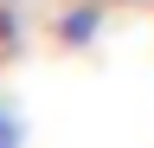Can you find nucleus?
<instances>
[{
	"label": "nucleus",
	"mask_w": 154,
	"mask_h": 148,
	"mask_svg": "<svg viewBox=\"0 0 154 148\" xmlns=\"http://www.w3.org/2000/svg\"><path fill=\"white\" fill-rule=\"evenodd\" d=\"M90 32H96V13H90V7H77V13H64V39H71V45H84Z\"/></svg>",
	"instance_id": "nucleus-1"
},
{
	"label": "nucleus",
	"mask_w": 154,
	"mask_h": 148,
	"mask_svg": "<svg viewBox=\"0 0 154 148\" xmlns=\"http://www.w3.org/2000/svg\"><path fill=\"white\" fill-rule=\"evenodd\" d=\"M0 148H19V129H13V116L0 109Z\"/></svg>",
	"instance_id": "nucleus-2"
}]
</instances>
